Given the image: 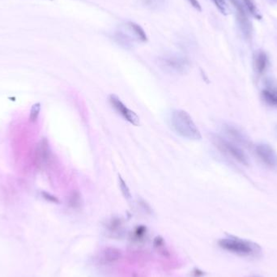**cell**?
Returning a JSON list of instances; mask_svg holds the SVG:
<instances>
[{"label": "cell", "mask_w": 277, "mask_h": 277, "mask_svg": "<svg viewBox=\"0 0 277 277\" xmlns=\"http://www.w3.org/2000/svg\"><path fill=\"white\" fill-rule=\"evenodd\" d=\"M40 110H41V105L39 103L35 104L32 106L30 110V120L32 123L37 121V118L39 116Z\"/></svg>", "instance_id": "13"}, {"label": "cell", "mask_w": 277, "mask_h": 277, "mask_svg": "<svg viewBox=\"0 0 277 277\" xmlns=\"http://www.w3.org/2000/svg\"><path fill=\"white\" fill-rule=\"evenodd\" d=\"M70 204L73 205V207H78L80 204V195L78 192H73V195H71Z\"/></svg>", "instance_id": "16"}, {"label": "cell", "mask_w": 277, "mask_h": 277, "mask_svg": "<svg viewBox=\"0 0 277 277\" xmlns=\"http://www.w3.org/2000/svg\"><path fill=\"white\" fill-rule=\"evenodd\" d=\"M242 2L246 5L248 10L250 11L256 17H261V16H260L259 11H258L257 8H256V4H254V1H253V0H242Z\"/></svg>", "instance_id": "12"}, {"label": "cell", "mask_w": 277, "mask_h": 277, "mask_svg": "<svg viewBox=\"0 0 277 277\" xmlns=\"http://www.w3.org/2000/svg\"><path fill=\"white\" fill-rule=\"evenodd\" d=\"M188 1H189L190 4H192V6H193L196 10L199 11V12L202 10L201 6H200L199 3L198 2V0H188Z\"/></svg>", "instance_id": "18"}, {"label": "cell", "mask_w": 277, "mask_h": 277, "mask_svg": "<svg viewBox=\"0 0 277 277\" xmlns=\"http://www.w3.org/2000/svg\"><path fill=\"white\" fill-rule=\"evenodd\" d=\"M263 98L267 103L271 106H277V92L272 90H264Z\"/></svg>", "instance_id": "9"}, {"label": "cell", "mask_w": 277, "mask_h": 277, "mask_svg": "<svg viewBox=\"0 0 277 277\" xmlns=\"http://www.w3.org/2000/svg\"><path fill=\"white\" fill-rule=\"evenodd\" d=\"M160 64L166 72L174 74H184L188 72L190 63L187 59L179 56H168L161 58Z\"/></svg>", "instance_id": "4"}, {"label": "cell", "mask_w": 277, "mask_h": 277, "mask_svg": "<svg viewBox=\"0 0 277 277\" xmlns=\"http://www.w3.org/2000/svg\"><path fill=\"white\" fill-rule=\"evenodd\" d=\"M214 144L220 150L226 154L229 155L231 157L240 162L242 164L247 166L249 164L247 156L245 154L244 152L238 148L236 145H233L229 141L221 138V137H215L213 138Z\"/></svg>", "instance_id": "3"}, {"label": "cell", "mask_w": 277, "mask_h": 277, "mask_svg": "<svg viewBox=\"0 0 277 277\" xmlns=\"http://www.w3.org/2000/svg\"><path fill=\"white\" fill-rule=\"evenodd\" d=\"M144 4L151 9H157L164 4V0H143Z\"/></svg>", "instance_id": "14"}, {"label": "cell", "mask_w": 277, "mask_h": 277, "mask_svg": "<svg viewBox=\"0 0 277 277\" xmlns=\"http://www.w3.org/2000/svg\"><path fill=\"white\" fill-rule=\"evenodd\" d=\"M249 277H261V276H259V275H251V276H249Z\"/></svg>", "instance_id": "19"}, {"label": "cell", "mask_w": 277, "mask_h": 277, "mask_svg": "<svg viewBox=\"0 0 277 277\" xmlns=\"http://www.w3.org/2000/svg\"><path fill=\"white\" fill-rule=\"evenodd\" d=\"M215 5L218 8V10L224 15L228 16V14H230V8L228 7L227 4L226 0H213Z\"/></svg>", "instance_id": "11"}, {"label": "cell", "mask_w": 277, "mask_h": 277, "mask_svg": "<svg viewBox=\"0 0 277 277\" xmlns=\"http://www.w3.org/2000/svg\"><path fill=\"white\" fill-rule=\"evenodd\" d=\"M127 30L132 33L134 37L141 41H147V35L145 30H143L141 26L134 23V22H128L127 24Z\"/></svg>", "instance_id": "8"}, {"label": "cell", "mask_w": 277, "mask_h": 277, "mask_svg": "<svg viewBox=\"0 0 277 277\" xmlns=\"http://www.w3.org/2000/svg\"><path fill=\"white\" fill-rule=\"evenodd\" d=\"M170 122L172 128L180 136L192 141L201 138L200 131L194 123L192 116L185 110L175 109L172 112Z\"/></svg>", "instance_id": "2"}, {"label": "cell", "mask_w": 277, "mask_h": 277, "mask_svg": "<svg viewBox=\"0 0 277 277\" xmlns=\"http://www.w3.org/2000/svg\"><path fill=\"white\" fill-rule=\"evenodd\" d=\"M219 246L226 251L243 258H260L262 250L259 245L235 236H228L219 241Z\"/></svg>", "instance_id": "1"}, {"label": "cell", "mask_w": 277, "mask_h": 277, "mask_svg": "<svg viewBox=\"0 0 277 277\" xmlns=\"http://www.w3.org/2000/svg\"><path fill=\"white\" fill-rule=\"evenodd\" d=\"M119 186H120V189H121L122 193L124 195V197L126 199H131V192H130L128 187L126 184L125 181L121 177H119Z\"/></svg>", "instance_id": "15"}, {"label": "cell", "mask_w": 277, "mask_h": 277, "mask_svg": "<svg viewBox=\"0 0 277 277\" xmlns=\"http://www.w3.org/2000/svg\"><path fill=\"white\" fill-rule=\"evenodd\" d=\"M41 194H42L43 198L47 199V200H49V201L55 202V203H58V202H59V200H58V199H57L55 196L50 195L49 193H47V192H42Z\"/></svg>", "instance_id": "17"}, {"label": "cell", "mask_w": 277, "mask_h": 277, "mask_svg": "<svg viewBox=\"0 0 277 277\" xmlns=\"http://www.w3.org/2000/svg\"><path fill=\"white\" fill-rule=\"evenodd\" d=\"M109 102L111 104L112 107L116 109L119 114L122 116L123 119L127 120L128 123L133 124V125L138 126L141 124L140 118L137 116L135 112L132 111L131 109H129L122 102L120 98L116 95H110L109 98Z\"/></svg>", "instance_id": "5"}, {"label": "cell", "mask_w": 277, "mask_h": 277, "mask_svg": "<svg viewBox=\"0 0 277 277\" xmlns=\"http://www.w3.org/2000/svg\"><path fill=\"white\" fill-rule=\"evenodd\" d=\"M256 153L264 164L271 169H277V153L268 145H259L256 146Z\"/></svg>", "instance_id": "6"}, {"label": "cell", "mask_w": 277, "mask_h": 277, "mask_svg": "<svg viewBox=\"0 0 277 277\" xmlns=\"http://www.w3.org/2000/svg\"><path fill=\"white\" fill-rule=\"evenodd\" d=\"M267 57L264 53H260V55H258L256 62V69H257L258 73H260V74L264 73L266 66H267Z\"/></svg>", "instance_id": "10"}, {"label": "cell", "mask_w": 277, "mask_h": 277, "mask_svg": "<svg viewBox=\"0 0 277 277\" xmlns=\"http://www.w3.org/2000/svg\"><path fill=\"white\" fill-rule=\"evenodd\" d=\"M51 156L49 144L45 138H43L37 145L35 150V160L37 166H44L49 161Z\"/></svg>", "instance_id": "7"}]
</instances>
